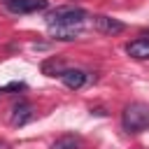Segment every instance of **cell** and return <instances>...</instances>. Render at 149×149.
I'll return each instance as SVG.
<instances>
[{
    "mask_svg": "<svg viewBox=\"0 0 149 149\" xmlns=\"http://www.w3.org/2000/svg\"><path fill=\"white\" fill-rule=\"evenodd\" d=\"M86 12L79 7H61L56 12L49 14V28L58 40H74V35L79 33V26L84 23Z\"/></svg>",
    "mask_w": 149,
    "mask_h": 149,
    "instance_id": "1",
    "label": "cell"
},
{
    "mask_svg": "<svg viewBox=\"0 0 149 149\" xmlns=\"http://www.w3.org/2000/svg\"><path fill=\"white\" fill-rule=\"evenodd\" d=\"M121 123L128 133H140V130L149 128V105H144V102L126 105V109L121 114Z\"/></svg>",
    "mask_w": 149,
    "mask_h": 149,
    "instance_id": "2",
    "label": "cell"
},
{
    "mask_svg": "<svg viewBox=\"0 0 149 149\" xmlns=\"http://www.w3.org/2000/svg\"><path fill=\"white\" fill-rule=\"evenodd\" d=\"M5 7L14 14H33V12H42L47 9V0H2Z\"/></svg>",
    "mask_w": 149,
    "mask_h": 149,
    "instance_id": "3",
    "label": "cell"
},
{
    "mask_svg": "<svg viewBox=\"0 0 149 149\" xmlns=\"http://www.w3.org/2000/svg\"><path fill=\"white\" fill-rule=\"evenodd\" d=\"M93 28L102 35H119L126 30V23H121L119 19H112V16H93Z\"/></svg>",
    "mask_w": 149,
    "mask_h": 149,
    "instance_id": "4",
    "label": "cell"
},
{
    "mask_svg": "<svg viewBox=\"0 0 149 149\" xmlns=\"http://www.w3.org/2000/svg\"><path fill=\"white\" fill-rule=\"evenodd\" d=\"M33 116H35L33 105L26 102V100H21V102H16V105L12 107V126H26Z\"/></svg>",
    "mask_w": 149,
    "mask_h": 149,
    "instance_id": "5",
    "label": "cell"
},
{
    "mask_svg": "<svg viewBox=\"0 0 149 149\" xmlns=\"http://www.w3.org/2000/svg\"><path fill=\"white\" fill-rule=\"evenodd\" d=\"M61 81L68 86V88H81L86 84V72L79 70V68H65V72L61 74Z\"/></svg>",
    "mask_w": 149,
    "mask_h": 149,
    "instance_id": "6",
    "label": "cell"
},
{
    "mask_svg": "<svg viewBox=\"0 0 149 149\" xmlns=\"http://www.w3.org/2000/svg\"><path fill=\"white\" fill-rule=\"evenodd\" d=\"M126 54L137 58V61H144L149 58V40L147 37H140V40H133L128 47H126Z\"/></svg>",
    "mask_w": 149,
    "mask_h": 149,
    "instance_id": "7",
    "label": "cell"
},
{
    "mask_svg": "<svg viewBox=\"0 0 149 149\" xmlns=\"http://www.w3.org/2000/svg\"><path fill=\"white\" fill-rule=\"evenodd\" d=\"M42 72H44L47 77H61V74L65 72V65H63L61 58H47V61L42 63Z\"/></svg>",
    "mask_w": 149,
    "mask_h": 149,
    "instance_id": "8",
    "label": "cell"
},
{
    "mask_svg": "<svg viewBox=\"0 0 149 149\" xmlns=\"http://www.w3.org/2000/svg\"><path fill=\"white\" fill-rule=\"evenodd\" d=\"M79 137H74V135H63V137H58L54 144H51V149H79Z\"/></svg>",
    "mask_w": 149,
    "mask_h": 149,
    "instance_id": "9",
    "label": "cell"
},
{
    "mask_svg": "<svg viewBox=\"0 0 149 149\" xmlns=\"http://www.w3.org/2000/svg\"><path fill=\"white\" fill-rule=\"evenodd\" d=\"M0 149H9V144H5V142H0Z\"/></svg>",
    "mask_w": 149,
    "mask_h": 149,
    "instance_id": "10",
    "label": "cell"
},
{
    "mask_svg": "<svg viewBox=\"0 0 149 149\" xmlns=\"http://www.w3.org/2000/svg\"><path fill=\"white\" fill-rule=\"evenodd\" d=\"M0 93H2V88H0Z\"/></svg>",
    "mask_w": 149,
    "mask_h": 149,
    "instance_id": "11",
    "label": "cell"
}]
</instances>
